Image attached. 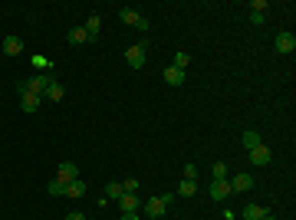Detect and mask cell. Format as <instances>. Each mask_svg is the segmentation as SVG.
Here are the masks:
<instances>
[{"instance_id": "26", "label": "cell", "mask_w": 296, "mask_h": 220, "mask_svg": "<svg viewBox=\"0 0 296 220\" xmlns=\"http://www.w3.org/2000/svg\"><path fill=\"white\" fill-rule=\"evenodd\" d=\"M264 20H266L264 10H250V23H264Z\"/></svg>"}, {"instance_id": "7", "label": "cell", "mask_w": 296, "mask_h": 220, "mask_svg": "<svg viewBox=\"0 0 296 220\" xmlns=\"http://www.w3.org/2000/svg\"><path fill=\"white\" fill-rule=\"evenodd\" d=\"M270 148H266V145H257V148H254V151H250V165H270Z\"/></svg>"}, {"instance_id": "27", "label": "cell", "mask_w": 296, "mask_h": 220, "mask_svg": "<svg viewBox=\"0 0 296 220\" xmlns=\"http://www.w3.org/2000/svg\"><path fill=\"white\" fill-rule=\"evenodd\" d=\"M184 178H188V181H198V168L194 165H184Z\"/></svg>"}, {"instance_id": "22", "label": "cell", "mask_w": 296, "mask_h": 220, "mask_svg": "<svg viewBox=\"0 0 296 220\" xmlns=\"http://www.w3.org/2000/svg\"><path fill=\"white\" fill-rule=\"evenodd\" d=\"M188 63H191V56H188V53H174V59H172L174 69H188Z\"/></svg>"}, {"instance_id": "10", "label": "cell", "mask_w": 296, "mask_h": 220, "mask_svg": "<svg viewBox=\"0 0 296 220\" xmlns=\"http://www.w3.org/2000/svg\"><path fill=\"white\" fill-rule=\"evenodd\" d=\"M4 53L7 56H20L24 53V39L20 36H4Z\"/></svg>"}, {"instance_id": "28", "label": "cell", "mask_w": 296, "mask_h": 220, "mask_svg": "<svg viewBox=\"0 0 296 220\" xmlns=\"http://www.w3.org/2000/svg\"><path fill=\"white\" fill-rule=\"evenodd\" d=\"M66 220H86V217H82L79 211H72V214H66Z\"/></svg>"}, {"instance_id": "5", "label": "cell", "mask_w": 296, "mask_h": 220, "mask_svg": "<svg viewBox=\"0 0 296 220\" xmlns=\"http://www.w3.org/2000/svg\"><path fill=\"white\" fill-rule=\"evenodd\" d=\"M164 211H168V201H164V197H152V201H145V214H148V220H158Z\"/></svg>"}, {"instance_id": "2", "label": "cell", "mask_w": 296, "mask_h": 220, "mask_svg": "<svg viewBox=\"0 0 296 220\" xmlns=\"http://www.w3.org/2000/svg\"><path fill=\"white\" fill-rule=\"evenodd\" d=\"M145 46H148V43H138V46L125 49V63L132 66V69H142V66H145Z\"/></svg>"}, {"instance_id": "24", "label": "cell", "mask_w": 296, "mask_h": 220, "mask_svg": "<svg viewBox=\"0 0 296 220\" xmlns=\"http://www.w3.org/2000/svg\"><path fill=\"white\" fill-rule=\"evenodd\" d=\"M122 194H125V191H122V181H112L109 188H106V197H116V201H118Z\"/></svg>"}, {"instance_id": "21", "label": "cell", "mask_w": 296, "mask_h": 220, "mask_svg": "<svg viewBox=\"0 0 296 220\" xmlns=\"http://www.w3.org/2000/svg\"><path fill=\"white\" fill-rule=\"evenodd\" d=\"M82 30L89 33V39H96V36H99V30H102V20H99V16H89V20H86V26H82Z\"/></svg>"}, {"instance_id": "13", "label": "cell", "mask_w": 296, "mask_h": 220, "mask_svg": "<svg viewBox=\"0 0 296 220\" xmlns=\"http://www.w3.org/2000/svg\"><path fill=\"white\" fill-rule=\"evenodd\" d=\"M164 82H168V86H181V82H184V69L168 66V69H164Z\"/></svg>"}, {"instance_id": "15", "label": "cell", "mask_w": 296, "mask_h": 220, "mask_svg": "<svg viewBox=\"0 0 296 220\" xmlns=\"http://www.w3.org/2000/svg\"><path fill=\"white\" fill-rule=\"evenodd\" d=\"M70 43L72 46H82V43H89V33L82 30V26H72L70 30Z\"/></svg>"}, {"instance_id": "18", "label": "cell", "mask_w": 296, "mask_h": 220, "mask_svg": "<svg viewBox=\"0 0 296 220\" xmlns=\"http://www.w3.org/2000/svg\"><path fill=\"white\" fill-rule=\"evenodd\" d=\"M264 207H260V204H247V207H244V220H264Z\"/></svg>"}, {"instance_id": "16", "label": "cell", "mask_w": 296, "mask_h": 220, "mask_svg": "<svg viewBox=\"0 0 296 220\" xmlns=\"http://www.w3.org/2000/svg\"><path fill=\"white\" fill-rule=\"evenodd\" d=\"M43 95H46L50 102H60L62 95H66V89H62L60 82H56V79H53V82H50V89H46V92H43Z\"/></svg>"}, {"instance_id": "3", "label": "cell", "mask_w": 296, "mask_h": 220, "mask_svg": "<svg viewBox=\"0 0 296 220\" xmlns=\"http://www.w3.org/2000/svg\"><path fill=\"white\" fill-rule=\"evenodd\" d=\"M118 16H122V23H128V26H138L142 33L148 30V20L138 13V10H132V7H125V10H118Z\"/></svg>"}, {"instance_id": "11", "label": "cell", "mask_w": 296, "mask_h": 220, "mask_svg": "<svg viewBox=\"0 0 296 220\" xmlns=\"http://www.w3.org/2000/svg\"><path fill=\"white\" fill-rule=\"evenodd\" d=\"M210 197H214V201H227V197H230V184L227 181H210Z\"/></svg>"}, {"instance_id": "12", "label": "cell", "mask_w": 296, "mask_h": 220, "mask_svg": "<svg viewBox=\"0 0 296 220\" xmlns=\"http://www.w3.org/2000/svg\"><path fill=\"white\" fill-rule=\"evenodd\" d=\"M40 102H43V95H33V92L20 95V109H24V112H36Z\"/></svg>"}, {"instance_id": "30", "label": "cell", "mask_w": 296, "mask_h": 220, "mask_svg": "<svg viewBox=\"0 0 296 220\" xmlns=\"http://www.w3.org/2000/svg\"><path fill=\"white\" fill-rule=\"evenodd\" d=\"M264 220H273V217H270V214H264Z\"/></svg>"}, {"instance_id": "25", "label": "cell", "mask_w": 296, "mask_h": 220, "mask_svg": "<svg viewBox=\"0 0 296 220\" xmlns=\"http://www.w3.org/2000/svg\"><path fill=\"white\" fill-rule=\"evenodd\" d=\"M122 191H125V194H135V191H138V181H135V178L122 181Z\"/></svg>"}, {"instance_id": "6", "label": "cell", "mask_w": 296, "mask_h": 220, "mask_svg": "<svg viewBox=\"0 0 296 220\" xmlns=\"http://www.w3.org/2000/svg\"><path fill=\"white\" fill-rule=\"evenodd\" d=\"M76 178H79V168L72 165V161H62V165H60V171H56V181L70 184V181H76Z\"/></svg>"}, {"instance_id": "23", "label": "cell", "mask_w": 296, "mask_h": 220, "mask_svg": "<svg viewBox=\"0 0 296 220\" xmlns=\"http://www.w3.org/2000/svg\"><path fill=\"white\" fill-rule=\"evenodd\" d=\"M50 194H53V197H66V184L53 178V181H50Z\"/></svg>"}, {"instance_id": "14", "label": "cell", "mask_w": 296, "mask_h": 220, "mask_svg": "<svg viewBox=\"0 0 296 220\" xmlns=\"http://www.w3.org/2000/svg\"><path fill=\"white\" fill-rule=\"evenodd\" d=\"M227 178H230V168L224 161H218V165L210 168V181H227Z\"/></svg>"}, {"instance_id": "19", "label": "cell", "mask_w": 296, "mask_h": 220, "mask_svg": "<svg viewBox=\"0 0 296 220\" xmlns=\"http://www.w3.org/2000/svg\"><path fill=\"white\" fill-rule=\"evenodd\" d=\"M178 194H181V197H194V194H198V181H188V178H181Z\"/></svg>"}, {"instance_id": "1", "label": "cell", "mask_w": 296, "mask_h": 220, "mask_svg": "<svg viewBox=\"0 0 296 220\" xmlns=\"http://www.w3.org/2000/svg\"><path fill=\"white\" fill-rule=\"evenodd\" d=\"M50 82H53V72H36V76L30 79V82H20V95H26V92H33V95H43L50 89Z\"/></svg>"}, {"instance_id": "9", "label": "cell", "mask_w": 296, "mask_h": 220, "mask_svg": "<svg viewBox=\"0 0 296 220\" xmlns=\"http://www.w3.org/2000/svg\"><path fill=\"white\" fill-rule=\"evenodd\" d=\"M118 207H122V214H135L142 207V201H138V194H122L118 197Z\"/></svg>"}, {"instance_id": "8", "label": "cell", "mask_w": 296, "mask_h": 220, "mask_svg": "<svg viewBox=\"0 0 296 220\" xmlns=\"http://www.w3.org/2000/svg\"><path fill=\"white\" fill-rule=\"evenodd\" d=\"M293 49H296V36L293 33H280V36H276V53L286 56V53H293Z\"/></svg>"}, {"instance_id": "4", "label": "cell", "mask_w": 296, "mask_h": 220, "mask_svg": "<svg viewBox=\"0 0 296 220\" xmlns=\"http://www.w3.org/2000/svg\"><path fill=\"white\" fill-rule=\"evenodd\" d=\"M227 184H230V194H237V191H250V188H254V178L244 174V171H237V174L227 178Z\"/></svg>"}, {"instance_id": "17", "label": "cell", "mask_w": 296, "mask_h": 220, "mask_svg": "<svg viewBox=\"0 0 296 220\" xmlns=\"http://www.w3.org/2000/svg\"><path fill=\"white\" fill-rule=\"evenodd\" d=\"M82 194H86V181H79V178H76V181L66 184V197H82Z\"/></svg>"}, {"instance_id": "29", "label": "cell", "mask_w": 296, "mask_h": 220, "mask_svg": "<svg viewBox=\"0 0 296 220\" xmlns=\"http://www.w3.org/2000/svg\"><path fill=\"white\" fill-rule=\"evenodd\" d=\"M122 220H138V217H135V214H122Z\"/></svg>"}, {"instance_id": "20", "label": "cell", "mask_w": 296, "mask_h": 220, "mask_svg": "<svg viewBox=\"0 0 296 220\" xmlns=\"http://www.w3.org/2000/svg\"><path fill=\"white\" fill-rule=\"evenodd\" d=\"M240 145H244V148H247V151H254V148H257V145H264V142H260V135H257V132H244Z\"/></svg>"}]
</instances>
